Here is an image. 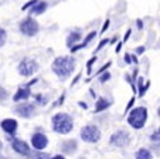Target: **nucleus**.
I'll use <instances>...</instances> for the list:
<instances>
[{
	"instance_id": "nucleus-1",
	"label": "nucleus",
	"mask_w": 160,
	"mask_h": 159,
	"mask_svg": "<svg viewBox=\"0 0 160 159\" xmlns=\"http://www.w3.org/2000/svg\"><path fill=\"white\" fill-rule=\"evenodd\" d=\"M75 70V60L72 57H58L52 63V71L61 80H65Z\"/></svg>"
},
{
	"instance_id": "nucleus-2",
	"label": "nucleus",
	"mask_w": 160,
	"mask_h": 159,
	"mask_svg": "<svg viewBox=\"0 0 160 159\" xmlns=\"http://www.w3.org/2000/svg\"><path fill=\"white\" fill-rule=\"evenodd\" d=\"M51 122H52V129H54V132L62 134V135L70 134L74 128L72 118L68 114H65V112H58V114H55L54 117H52Z\"/></svg>"
},
{
	"instance_id": "nucleus-3",
	"label": "nucleus",
	"mask_w": 160,
	"mask_h": 159,
	"mask_svg": "<svg viewBox=\"0 0 160 159\" xmlns=\"http://www.w3.org/2000/svg\"><path fill=\"white\" fill-rule=\"evenodd\" d=\"M146 119H148V109L145 107H138V108L132 109L128 117V122L132 125L135 129H140L145 126Z\"/></svg>"
},
{
	"instance_id": "nucleus-4",
	"label": "nucleus",
	"mask_w": 160,
	"mask_h": 159,
	"mask_svg": "<svg viewBox=\"0 0 160 159\" xmlns=\"http://www.w3.org/2000/svg\"><path fill=\"white\" fill-rule=\"evenodd\" d=\"M81 138L88 144H95L101 139V131L95 125H87L81 129Z\"/></svg>"
},
{
	"instance_id": "nucleus-5",
	"label": "nucleus",
	"mask_w": 160,
	"mask_h": 159,
	"mask_svg": "<svg viewBox=\"0 0 160 159\" xmlns=\"http://www.w3.org/2000/svg\"><path fill=\"white\" fill-rule=\"evenodd\" d=\"M17 70H18V74L20 75H23V77H30V75H33L34 72L38 70V64L34 60H31V58H24V60L18 64Z\"/></svg>"
},
{
	"instance_id": "nucleus-6",
	"label": "nucleus",
	"mask_w": 160,
	"mask_h": 159,
	"mask_svg": "<svg viewBox=\"0 0 160 159\" xmlns=\"http://www.w3.org/2000/svg\"><path fill=\"white\" fill-rule=\"evenodd\" d=\"M38 23H37L34 19L31 17H27L26 20H23L20 23V31L24 36H28V37H33L37 34V31H38Z\"/></svg>"
},
{
	"instance_id": "nucleus-7",
	"label": "nucleus",
	"mask_w": 160,
	"mask_h": 159,
	"mask_svg": "<svg viewBox=\"0 0 160 159\" xmlns=\"http://www.w3.org/2000/svg\"><path fill=\"white\" fill-rule=\"evenodd\" d=\"M130 138H129V134L126 131H116L113 135L111 136V145L113 146H118V148H122V146H126L129 144Z\"/></svg>"
},
{
	"instance_id": "nucleus-8",
	"label": "nucleus",
	"mask_w": 160,
	"mask_h": 159,
	"mask_svg": "<svg viewBox=\"0 0 160 159\" xmlns=\"http://www.w3.org/2000/svg\"><path fill=\"white\" fill-rule=\"evenodd\" d=\"M9 139L12 141V148L14 149V152L20 153L23 156H28L33 151L28 148L27 142L26 141H21V139H17V138H13V136H9Z\"/></svg>"
},
{
	"instance_id": "nucleus-9",
	"label": "nucleus",
	"mask_w": 160,
	"mask_h": 159,
	"mask_svg": "<svg viewBox=\"0 0 160 159\" xmlns=\"http://www.w3.org/2000/svg\"><path fill=\"white\" fill-rule=\"evenodd\" d=\"M14 112L21 118H31L36 114V107L33 104H28V102H23V104H18L16 107Z\"/></svg>"
},
{
	"instance_id": "nucleus-10",
	"label": "nucleus",
	"mask_w": 160,
	"mask_h": 159,
	"mask_svg": "<svg viewBox=\"0 0 160 159\" xmlns=\"http://www.w3.org/2000/svg\"><path fill=\"white\" fill-rule=\"evenodd\" d=\"M31 145H33L34 149L42 151L48 145V138H47L44 134H41V132H36V134L31 136Z\"/></svg>"
},
{
	"instance_id": "nucleus-11",
	"label": "nucleus",
	"mask_w": 160,
	"mask_h": 159,
	"mask_svg": "<svg viewBox=\"0 0 160 159\" xmlns=\"http://www.w3.org/2000/svg\"><path fill=\"white\" fill-rule=\"evenodd\" d=\"M2 129H3L6 134L9 135H14L17 132V121L16 119H12V118H7V119H3L2 121Z\"/></svg>"
},
{
	"instance_id": "nucleus-12",
	"label": "nucleus",
	"mask_w": 160,
	"mask_h": 159,
	"mask_svg": "<svg viewBox=\"0 0 160 159\" xmlns=\"http://www.w3.org/2000/svg\"><path fill=\"white\" fill-rule=\"evenodd\" d=\"M77 148H78V145H77L75 139H68V141L61 144V151H62V153H65V155H72V153H75Z\"/></svg>"
},
{
	"instance_id": "nucleus-13",
	"label": "nucleus",
	"mask_w": 160,
	"mask_h": 159,
	"mask_svg": "<svg viewBox=\"0 0 160 159\" xmlns=\"http://www.w3.org/2000/svg\"><path fill=\"white\" fill-rule=\"evenodd\" d=\"M30 94H31L30 87H28V85H26V87L18 88L17 93H16L14 97H13V99H14V101H21V99H24V101H26V99L30 97Z\"/></svg>"
},
{
	"instance_id": "nucleus-14",
	"label": "nucleus",
	"mask_w": 160,
	"mask_h": 159,
	"mask_svg": "<svg viewBox=\"0 0 160 159\" xmlns=\"http://www.w3.org/2000/svg\"><path fill=\"white\" fill-rule=\"evenodd\" d=\"M45 9H47V3L45 2H37L33 6V9H31V14H41V13L45 12Z\"/></svg>"
},
{
	"instance_id": "nucleus-15",
	"label": "nucleus",
	"mask_w": 160,
	"mask_h": 159,
	"mask_svg": "<svg viewBox=\"0 0 160 159\" xmlns=\"http://www.w3.org/2000/svg\"><path fill=\"white\" fill-rule=\"evenodd\" d=\"M81 40V34L78 33V31H74V33H71L70 36H68V39H67V45L68 47H74V44H75L77 41H79Z\"/></svg>"
},
{
	"instance_id": "nucleus-16",
	"label": "nucleus",
	"mask_w": 160,
	"mask_h": 159,
	"mask_svg": "<svg viewBox=\"0 0 160 159\" xmlns=\"http://www.w3.org/2000/svg\"><path fill=\"white\" fill-rule=\"evenodd\" d=\"M111 102H108L105 98H98L97 101V107H95V112H101V111H105L108 108Z\"/></svg>"
},
{
	"instance_id": "nucleus-17",
	"label": "nucleus",
	"mask_w": 160,
	"mask_h": 159,
	"mask_svg": "<svg viewBox=\"0 0 160 159\" xmlns=\"http://www.w3.org/2000/svg\"><path fill=\"white\" fill-rule=\"evenodd\" d=\"M138 85H139V97H143L146 94V91H148V88L150 87V81H148L146 84H143V78L140 77L139 80H138Z\"/></svg>"
},
{
	"instance_id": "nucleus-18",
	"label": "nucleus",
	"mask_w": 160,
	"mask_h": 159,
	"mask_svg": "<svg viewBox=\"0 0 160 159\" xmlns=\"http://www.w3.org/2000/svg\"><path fill=\"white\" fill-rule=\"evenodd\" d=\"M136 159H152V153L150 151L145 149V148H142V149H139L138 152L135 153Z\"/></svg>"
},
{
	"instance_id": "nucleus-19",
	"label": "nucleus",
	"mask_w": 160,
	"mask_h": 159,
	"mask_svg": "<svg viewBox=\"0 0 160 159\" xmlns=\"http://www.w3.org/2000/svg\"><path fill=\"white\" fill-rule=\"evenodd\" d=\"M27 158L28 159H48V155H47V153H44V152H41V151L34 149L33 152L27 156Z\"/></svg>"
},
{
	"instance_id": "nucleus-20",
	"label": "nucleus",
	"mask_w": 160,
	"mask_h": 159,
	"mask_svg": "<svg viewBox=\"0 0 160 159\" xmlns=\"http://www.w3.org/2000/svg\"><path fill=\"white\" fill-rule=\"evenodd\" d=\"M150 141L152 142H160V128H157L150 135Z\"/></svg>"
},
{
	"instance_id": "nucleus-21",
	"label": "nucleus",
	"mask_w": 160,
	"mask_h": 159,
	"mask_svg": "<svg viewBox=\"0 0 160 159\" xmlns=\"http://www.w3.org/2000/svg\"><path fill=\"white\" fill-rule=\"evenodd\" d=\"M4 43H6V30L0 27V47L4 45Z\"/></svg>"
},
{
	"instance_id": "nucleus-22",
	"label": "nucleus",
	"mask_w": 160,
	"mask_h": 159,
	"mask_svg": "<svg viewBox=\"0 0 160 159\" xmlns=\"http://www.w3.org/2000/svg\"><path fill=\"white\" fill-rule=\"evenodd\" d=\"M95 61H97V57H92L89 61H88V64H87V68H88L87 71H88V74H91V72H92V64H94Z\"/></svg>"
},
{
	"instance_id": "nucleus-23",
	"label": "nucleus",
	"mask_w": 160,
	"mask_h": 159,
	"mask_svg": "<svg viewBox=\"0 0 160 159\" xmlns=\"http://www.w3.org/2000/svg\"><path fill=\"white\" fill-rule=\"evenodd\" d=\"M37 2H38V0H31V2H28V3H26L24 6L21 7V9H23V10H27V9H30V7H33L34 4L37 3Z\"/></svg>"
},
{
	"instance_id": "nucleus-24",
	"label": "nucleus",
	"mask_w": 160,
	"mask_h": 159,
	"mask_svg": "<svg viewBox=\"0 0 160 159\" xmlns=\"http://www.w3.org/2000/svg\"><path fill=\"white\" fill-rule=\"evenodd\" d=\"M36 101L38 102L40 105H44L47 99H45V98H44V97H42V95H40V94H38V95H36Z\"/></svg>"
},
{
	"instance_id": "nucleus-25",
	"label": "nucleus",
	"mask_w": 160,
	"mask_h": 159,
	"mask_svg": "<svg viewBox=\"0 0 160 159\" xmlns=\"http://www.w3.org/2000/svg\"><path fill=\"white\" fill-rule=\"evenodd\" d=\"M6 98H7V91L3 90V88H0V101H3Z\"/></svg>"
},
{
	"instance_id": "nucleus-26",
	"label": "nucleus",
	"mask_w": 160,
	"mask_h": 159,
	"mask_svg": "<svg viewBox=\"0 0 160 159\" xmlns=\"http://www.w3.org/2000/svg\"><path fill=\"white\" fill-rule=\"evenodd\" d=\"M109 77H111V74H109V72H105V74H102V75H101V78H99V80H101V82H105V81H108V80H109Z\"/></svg>"
},
{
	"instance_id": "nucleus-27",
	"label": "nucleus",
	"mask_w": 160,
	"mask_h": 159,
	"mask_svg": "<svg viewBox=\"0 0 160 159\" xmlns=\"http://www.w3.org/2000/svg\"><path fill=\"white\" fill-rule=\"evenodd\" d=\"M133 104H135V98H132L129 102H128V107H126V109H125V112H126V114H128V111H129V109L132 108V105H133Z\"/></svg>"
},
{
	"instance_id": "nucleus-28",
	"label": "nucleus",
	"mask_w": 160,
	"mask_h": 159,
	"mask_svg": "<svg viewBox=\"0 0 160 159\" xmlns=\"http://www.w3.org/2000/svg\"><path fill=\"white\" fill-rule=\"evenodd\" d=\"M106 43H108V40H106V39H105V40H102V41H101V43H99V45H98V47H97V51H99V50H101V48H102V47H103V45H105V44H106Z\"/></svg>"
},
{
	"instance_id": "nucleus-29",
	"label": "nucleus",
	"mask_w": 160,
	"mask_h": 159,
	"mask_svg": "<svg viewBox=\"0 0 160 159\" xmlns=\"http://www.w3.org/2000/svg\"><path fill=\"white\" fill-rule=\"evenodd\" d=\"M108 27H109V20H106V21H105V24L102 26V30H101V33H105L106 29H108Z\"/></svg>"
},
{
	"instance_id": "nucleus-30",
	"label": "nucleus",
	"mask_w": 160,
	"mask_h": 159,
	"mask_svg": "<svg viewBox=\"0 0 160 159\" xmlns=\"http://www.w3.org/2000/svg\"><path fill=\"white\" fill-rule=\"evenodd\" d=\"M125 63H128V64L132 63V56H129V54L125 56Z\"/></svg>"
},
{
	"instance_id": "nucleus-31",
	"label": "nucleus",
	"mask_w": 160,
	"mask_h": 159,
	"mask_svg": "<svg viewBox=\"0 0 160 159\" xmlns=\"http://www.w3.org/2000/svg\"><path fill=\"white\" fill-rule=\"evenodd\" d=\"M136 24H138V29H139V30H140V29H143V23H142V20H138V21H136Z\"/></svg>"
},
{
	"instance_id": "nucleus-32",
	"label": "nucleus",
	"mask_w": 160,
	"mask_h": 159,
	"mask_svg": "<svg viewBox=\"0 0 160 159\" xmlns=\"http://www.w3.org/2000/svg\"><path fill=\"white\" fill-rule=\"evenodd\" d=\"M143 51H145V47H139V48H136V53H138V54H142Z\"/></svg>"
},
{
	"instance_id": "nucleus-33",
	"label": "nucleus",
	"mask_w": 160,
	"mask_h": 159,
	"mask_svg": "<svg viewBox=\"0 0 160 159\" xmlns=\"http://www.w3.org/2000/svg\"><path fill=\"white\" fill-rule=\"evenodd\" d=\"M50 159H65L62 155H55V156H52V158H50Z\"/></svg>"
},
{
	"instance_id": "nucleus-34",
	"label": "nucleus",
	"mask_w": 160,
	"mask_h": 159,
	"mask_svg": "<svg viewBox=\"0 0 160 159\" xmlns=\"http://www.w3.org/2000/svg\"><path fill=\"white\" fill-rule=\"evenodd\" d=\"M129 36H130V30H128V31H126V34H125V39H123L125 41H128V39H129Z\"/></svg>"
},
{
	"instance_id": "nucleus-35",
	"label": "nucleus",
	"mask_w": 160,
	"mask_h": 159,
	"mask_svg": "<svg viewBox=\"0 0 160 159\" xmlns=\"http://www.w3.org/2000/svg\"><path fill=\"white\" fill-rule=\"evenodd\" d=\"M64 98H65V97H64V95H62V97H61V98H60V99H58V101H57V104H55V105H58V104H60V105H61V104H62Z\"/></svg>"
},
{
	"instance_id": "nucleus-36",
	"label": "nucleus",
	"mask_w": 160,
	"mask_h": 159,
	"mask_svg": "<svg viewBox=\"0 0 160 159\" xmlns=\"http://www.w3.org/2000/svg\"><path fill=\"white\" fill-rule=\"evenodd\" d=\"M79 107H82V108L84 109H87L88 107H87V104H85V102H79Z\"/></svg>"
},
{
	"instance_id": "nucleus-37",
	"label": "nucleus",
	"mask_w": 160,
	"mask_h": 159,
	"mask_svg": "<svg viewBox=\"0 0 160 159\" xmlns=\"http://www.w3.org/2000/svg\"><path fill=\"white\" fill-rule=\"evenodd\" d=\"M121 47H122V44H121V43H119V44H118V47H116V53H119V51H121Z\"/></svg>"
},
{
	"instance_id": "nucleus-38",
	"label": "nucleus",
	"mask_w": 160,
	"mask_h": 159,
	"mask_svg": "<svg viewBox=\"0 0 160 159\" xmlns=\"http://www.w3.org/2000/svg\"><path fill=\"white\" fill-rule=\"evenodd\" d=\"M132 61H133V63H138V58H136L135 56H132Z\"/></svg>"
},
{
	"instance_id": "nucleus-39",
	"label": "nucleus",
	"mask_w": 160,
	"mask_h": 159,
	"mask_svg": "<svg viewBox=\"0 0 160 159\" xmlns=\"http://www.w3.org/2000/svg\"><path fill=\"white\" fill-rule=\"evenodd\" d=\"M157 114H159V117H160V108H159V109H157Z\"/></svg>"
},
{
	"instance_id": "nucleus-40",
	"label": "nucleus",
	"mask_w": 160,
	"mask_h": 159,
	"mask_svg": "<svg viewBox=\"0 0 160 159\" xmlns=\"http://www.w3.org/2000/svg\"><path fill=\"white\" fill-rule=\"evenodd\" d=\"M0 148H2V142H0Z\"/></svg>"
}]
</instances>
